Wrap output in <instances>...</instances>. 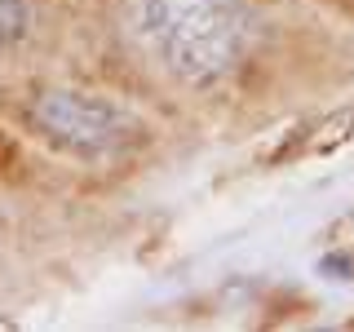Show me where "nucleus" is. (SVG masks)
I'll return each instance as SVG.
<instances>
[{"instance_id": "nucleus-1", "label": "nucleus", "mask_w": 354, "mask_h": 332, "mask_svg": "<svg viewBox=\"0 0 354 332\" xmlns=\"http://www.w3.org/2000/svg\"><path fill=\"white\" fill-rule=\"evenodd\" d=\"M124 27L173 84L217 93L257 58L266 22L248 0H124Z\"/></svg>"}, {"instance_id": "nucleus-2", "label": "nucleus", "mask_w": 354, "mask_h": 332, "mask_svg": "<svg viewBox=\"0 0 354 332\" xmlns=\"http://www.w3.org/2000/svg\"><path fill=\"white\" fill-rule=\"evenodd\" d=\"M5 116L22 138L80 169H115L155 142L147 116H138L129 102L58 80H36L5 93Z\"/></svg>"}, {"instance_id": "nucleus-3", "label": "nucleus", "mask_w": 354, "mask_h": 332, "mask_svg": "<svg viewBox=\"0 0 354 332\" xmlns=\"http://www.w3.org/2000/svg\"><path fill=\"white\" fill-rule=\"evenodd\" d=\"M44 0H0V58H18L40 40Z\"/></svg>"}]
</instances>
